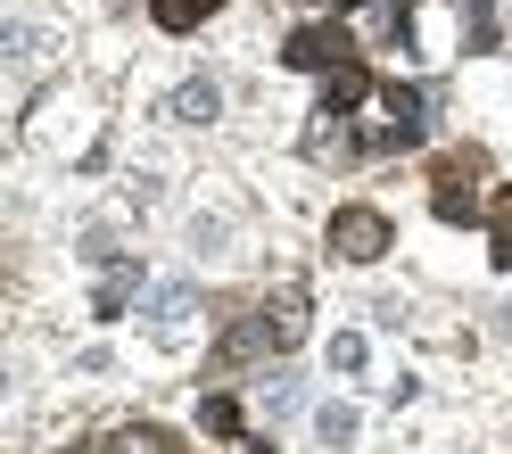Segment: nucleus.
<instances>
[{"label": "nucleus", "mask_w": 512, "mask_h": 454, "mask_svg": "<svg viewBox=\"0 0 512 454\" xmlns=\"http://www.w3.org/2000/svg\"><path fill=\"white\" fill-rule=\"evenodd\" d=\"M281 67H298V75H339V67H356V34H347V25H298V34L281 42Z\"/></svg>", "instance_id": "1"}, {"label": "nucleus", "mask_w": 512, "mask_h": 454, "mask_svg": "<svg viewBox=\"0 0 512 454\" xmlns=\"http://www.w3.org/2000/svg\"><path fill=\"white\" fill-rule=\"evenodd\" d=\"M331 256H347V265H380V256H389V215H380V207H339L331 215Z\"/></svg>", "instance_id": "2"}, {"label": "nucleus", "mask_w": 512, "mask_h": 454, "mask_svg": "<svg viewBox=\"0 0 512 454\" xmlns=\"http://www.w3.org/2000/svg\"><path fill=\"white\" fill-rule=\"evenodd\" d=\"M479 174H488V157H479V149H455L438 166V215L446 223H471L479 215Z\"/></svg>", "instance_id": "3"}, {"label": "nucleus", "mask_w": 512, "mask_h": 454, "mask_svg": "<svg viewBox=\"0 0 512 454\" xmlns=\"http://www.w3.org/2000/svg\"><path fill=\"white\" fill-rule=\"evenodd\" d=\"M256 314H265V331H273V347L290 355V347L306 339V322H314V298H306V289H273V298L256 306Z\"/></svg>", "instance_id": "4"}, {"label": "nucleus", "mask_w": 512, "mask_h": 454, "mask_svg": "<svg viewBox=\"0 0 512 454\" xmlns=\"http://www.w3.org/2000/svg\"><path fill=\"white\" fill-rule=\"evenodd\" d=\"M190 306H199V289H190V281H157L149 298H141V322H149L157 339H174L182 322H190Z\"/></svg>", "instance_id": "5"}, {"label": "nucleus", "mask_w": 512, "mask_h": 454, "mask_svg": "<svg viewBox=\"0 0 512 454\" xmlns=\"http://www.w3.org/2000/svg\"><path fill=\"white\" fill-rule=\"evenodd\" d=\"M364 100H380L364 67H339V75H323V116H331V124H347V116H356Z\"/></svg>", "instance_id": "6"}, {"label": "nucleus", "mask_w": 512, "mask_h": 454, "mask_svg": "<svg viewBox=\"0 0 512 454\" xmlns=\"http://www.w3.org/2000/svg\"><path fill=\"white\" fill-rule=\"evenodd\" d=\"M108 454H182V430H166V421H124V430H108Z\"/></svg>", "instance_id": "7"}, {"label": "nucleus", "mask_w": 512, "mask_h": 454, "mask_svg": "<svg viewBox=\"0 0 512 454\" xmlns=\"http://www.w3.org/2000/svg\"><path fill=\"white\" fill-rule=\"evenodd\" d=\"M298 405H306V372L298 364H273L265 372V421H290Z\"/></svg>", "instance_id": "8"}, {"label": "nucleus", "mask_w": 512, "mask_h": 454, "mask_svg": "<svg viewBox=\"0 0 512 454\" xmlns=\"http://www.w3.org/2000/svg\"><path fill=\"white\" fill-rule=\"evenodd\" d=\"M356 430H364L356 405H323V413H314V446H323V454H347V446H356Z\"/></svg>", "instance_id": "9"}, {"label": "nucleus", "mask_w": 512, "mask_h": 454, "mask_svg": "<svg viewBox=\"0 0 512 454\" xmlns=\"http://www.w3.org/2000/svg\"><path fill=\"white\" fill-rule=\"evenodd\" d=\"M133 289H141V265H116L100 289H91V314H100V322H116L124 306H133Z\"/></svg>", "instance_id": "10"}, {"label": "nucleus", "mask_w": 512, "mask_h": 454, "mask_svg": "<svg viewBox=\"0 0 512 454\" xmlns=\"http://www.w3.org/2000/svg\"><path fill=\"white\" fill-rule=\"evenodd\" d=\"M215 108H223V91H215V75H190V83L174 91V116H182V124H215Z\"/></svg>", "instance_id": "11"}, {"label": "nucleus", "mask_w": 512, "mask_h": 454, "mask_svg": "<svg viewBox=\"0 0 512 454\" xmlns=\"http://www.w3.org/2000/svg\"><path fill=\"white\" fill-rule=\"evenodd\" d=\"M504 34H496V0H463V50L471 58H488Z\"/></svg>", "instance_id": "12"}, {"label": "nucleus", "mask_w": 512, "mask_h": 454, "mask_svg": "<svg viewBox=\"0 0 512 454\" xmlns=\"http://www.w3.org/2000/svg\"><path fill=\"white\" fill-rule=\"evenodd\" d=\"M215 17V0H157V25L166 34H190V25H207Z\"/></svg>", "instance_id": "13"}, {"label": "nucleus", "mask_w": 512, "mask_h": 454, "mask_svg": "<svg viewBox=\"0 0 512 454\" xmlns=\"http://www.w3.org/2000/svg\"><path fill=\"white\" fill-rule=\"evenodd\" d=\"M199 430L207 438H240V397H207L199 405Z\"/></svg>", "instance_id": "14"}, {"label": "nucleus", "mask_w": 512, "mask_h": 454, "mask_svg": "<svg viewBox=\"0 0 512 454\" xmlns=\"http://www.w3.org/2000/svg\"><path fill=\"white\" fill-rule=\"evenodd\" d=\"M331 372H347V380L364 372V331H339V339H331Z\"/></svg>", "instance_id": "15"}, {"label": "nucleus", "mask_w": 512, "mask_h": 454, "mask_svg": "<svg viewBox=\"0 0 512 454\" xmlns=\"http://www.w3.org/2000/svg\"><path fill=\"white\" fill-rule=\"evenodd\" d=\"M9 58H17V67H42V25H17V34H9Z\"/></svg>", "instance_id": "16"}, {"label": "nucleus", "mask_w": 512, "mask_h": 454, "mask_svg": "<svg viewBox=\"0 0 512 454\" xmlns=\"http://www.w3.org/2000/svg\"><path fill=\"white\" fill-rule=\"evenodd\" d=\"M83 256H91V265H108V256H116V223H91V232H83Z\"/></svg>", "instance_id": "17"}, {"label": "nucleus", "mask_w": 512, "mask_h": 454, "mask_svg": "<svg viewBox=\"0 0 512 454\" xmlns=\"http://www.w3.org/2000/svg\"><path fill=\"white\" fill-rule=\"evenodd\" d=\"M190 248H199V256H223L232 240H223V223H190Z\"/></svg>", "instance_id": "18"}, {"label": "nucleus", "mask_w": 512, "mask_h": 454, "mask_svg": "<svg viewBox=\"0 0 512 454\" xmlns=\"http://www.w3.org/2000/svg\"><path fill=\"white\" fill-rule=\"evenodd\" d=\"M488 256H496V273H512V232H496V240H488Z\"/></svg>", "instance_id": "19"}, {"label": "nucleus", "mask_w": 512, "mask_h": 454, "mask_svg": "<svg viewBox=\"0 0 512 454\" xmlns=\"http://www.w3.org/2000/svg\"><path fill=\"white\" fill-rule=\"evenodd\" d=\"M331 9H364V0H331Z\"/></svg>", "instance_id": "20"}, {"label": "nucleus", "mask_w": 512, "mask_h": 454, "mask_svg": "<svg viewBox=\"0 0 512 454\" xmlns=\"http://www.w3.org/2000/svg\"><path fill=\"white\" fill-rule=\"evenodd\" d=\"M248 454H273V438H265V446H248Z\"/></svg>", "instance_id": "21"}]
</instances>
